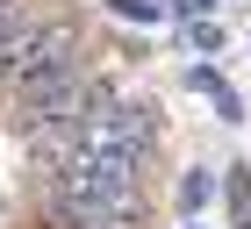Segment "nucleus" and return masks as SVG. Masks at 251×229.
<instances>
[{"mask_svg":"<svg viewBox=\"0 0 251 229\" xmlns=\"http://www.w3.org/2000/svg\"><path fill=\"white\" fill-rule=\"evenodd\" d=\"M151 151H122V143H94V151H58L50 179H43V208L58 222H115L144 229L151 222V193H144Z\"/></svg>","mask_w":251,"mask_h":229,"instance_id":"1","label":"nucleus"},{"mask_svg":"<svg viewBox=\"0 0 251 229\" xmlns=\"http://www.w3.org/2000/svg\"><path fill=\"white\" fill-rule=\"evenodd\" d=\"M108 100H115V79L100 72L94 57H79L72 72L43 79L36 93L15 100V129H22V143H36V136H72L79 122H86L94 108H108Z\"/></svg>","mask_w":251,"mask_h":229,"instance_id":"2","label":"nucleus"},{"mask_svg":"<svg viewBox=\"0 0 251 229\" xmlns=\"http://www.w3.org/2000/svg\"><path fill=\"white\" fill-rule=\"evenodd\" d=\"M223 201H230V229H251V165H223Z\"/></svg>","mask_w":251,"mask_h":229,"instance_id":"3","label":"nucleus"},{"mask_svg":"<svg viewBox=\"0 0 251 229\" xmlns=\"http://www.w3.org/2000/svg\"><path fill=\"white\" fill-rule=\"evenodd\" d=\"M208 201H215V172H187V179H179V208H187V215H201Z\"/></svg>","mask_w":251,"mask_h":229,"instance_id":"4","label":"nucleus"},{"mask_svg":"<svg viewBox=\"0 0 251 229\" xmlns=\"http://www.w3.org/2000/svg\"><path fill=\"white\" fill-rule=\"evenodd\" d=\"M115 22H165V0H108Z\"/></svg>","mask_w":251,"mask_h":229,"instance_id":"5","label":"nucleus"},{"mask_svg":"<svg viewBox=\"0 0 251 229\" xmlns=\"http://www.w3.org/2000/svg\"><path fill=\"white\" fill-rule=\"evenodd\" d=\"M29 15H36V0H0V43L15 36V29H22Z\"/></svg>","mask_w":251,"mask_h":229,"instance_id":"6","label":"nucleus"},{"mask_svg":"<svg viewBox=\"0 0 251 229\" xmlns=\"http://www.w3.org/2000/svg\"><path fill=\"white\" fill-rule=\"evenodd\" d=\"M187 43H194V50H223V22H194Z\"/></svg>","mask_w":251,"mask_h":229,"instance_id":"7","label":"nucleus"},{"mask_svg":"<svg viewBox=\"0 0 251 229\" xmlns=\"http://www.w3.org/2000/svg\"><path fill=\"white\" fill-rule=\"evenodd\" d=\"M187 86H194V93H223V86H230V79L215 72V65H194V72H187Z\"/></svg>","mask_w":251,"mask_h":229,"instance_id":"8","label":"nucleus"},{"mask_svg":"<svg viewBox=\"0 0 251 229\" xmlns=\"http://www.w3.org/2000/svg\"><path fill=\"white\" fill-rule=\"evenodd\" d=\"M65 229H115V222H65Z\"/></svg>","mask_w":251,"mask_h":229,"instance_id":"9","label":"nucleus"},{"mask_svg":"<svg viewBox=\"0 0 251 229\" xmlns=\"http://www.w3.org/2000/svg\"><path fill=\"white\" fill-rule=\"evenodd\" d=\"M187 229H208V222H187Z\"/></svg>","mask_w":251,"mask_h":229,"instance_id":"10","label":"nucleus"}]
</instances>
